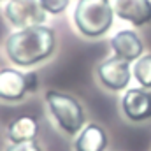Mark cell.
Here are the masks:
<instances>
[{
	"instance_id": "2e32d148",
	"label": "cell",
	"mask_w": 151,
	"mask_h": 151,
	"mask_svg": "<svg viewBox=\"0 0 151 151\" xmlns=\"http://www.w3.org/2000/svg\"><path fill=\"white\" fill-rule=\"evenodd\" d=\"M0 2H2V0H0Z\"/></svg>"
},
{
	"instance_id": "52a82bcc",
	"label": "cell",
	"mask_w": 151,
	"mask_h": 151,
	"mask_svg": "<svg viewBox=\"0 0 151 151\" xmlns=\"http://www.w3.org/2000/svg\"><path fill=\"white\" fill-rule=\"evenodd\" d=\"M27 72L12 67L0 69V100L2 102H19L28 95Z\"/></svg>"
},
{
	"instance_id": "3957f363",
	"label": "cell",
	"mask_w": 151,
	"mask_h": 151,
	"mask_svg": "<svg viewBox=\"0 0 151 151\" xmlns=\"http://www.w3.org/2000/svg\"><path fill=\"white\" fill-rule=\"evenodd\" d=\"M111 0H79L74 9V25L81 35L97 39L106 35L114 21Z\"/></svg>"
},
{
	"instance_id": "8fae6325",
	"label": "cell",
	"mask_w": 151,
	"mask_h": 151,
	"mask_svg": "<svg viewBox=\"0 0 151 151\" xmlns=\"http://www.w3.org/2000/svg\"><path fill=\"white\" fill-rule=\"evenodd\" d=\"M7 141L11 144L18 142H28V141H37L39 135V121L35 116H18L16 119L9 121L7 130H5Z\"/></svg>"
},
{
	"instance_id": "5b68a950",
	"label": "cell",
	"mask_w": 151,
	"mask_h": 151,
	"mask_svg": "<svg viewBox=\"0 0 151 151\" xmlns=\"http://www.w3.org/2000/svg\"><path fill=\"white\" fill-rule=\"evenodd\" d=\"M97 79L104 88H107L111 91L125 90L132 79L130 62L121 60L114 55L111 58H106L104 62H100L97 65Z\"/></svg>"
},
{
	"instance_id": "8992f818",
	"label": "cell",
	"mask_w": 151,
	"mask_h": 151,
	"mask_svg": "<svg viewBox=\"0 0 151 151\" xmlns=\"http://www.w3.org/2000/svg\"><path fill=\"white\" fill-rule=\"evenodd\" d=\"M121 111L127 119L142 123L151 118V91L146 88H130L121 99Z\"/></svg>"
},
{
	"instance_id": "277c9868",
	"label": "cell",
	"mask_w": 151,
	"mask_h": 151,
	"mask_svg": "<svg viewBox=\"0 0 151 151\" xmlns=\"http://www.w3.org/2000/svg\"><path fill=\"white\" fill-rule=\"evenodd\" d=\"M4 12L9 25L16 30L44 25L46 21V11L39 0H7Z\"/></svg>"
},
{
	"instance_id": "4fadbf2b",
	"label": "cell",
	"mask_w": 151,
	"mask_h": 151,
	"mask_svg": "<svg viewBox=\"0 0 151 151\" xmlns=\"http://www.w3.org/2000/svg\"><path fill=\"white\" fill-rule=\"evenodd\" d=\"M42 9L46 11V14H62L67 7L70 0H39Z\"/></svg>"
},
{
	"instance_id": "6da1fadb",
	"label": "cell",
	"mask_w": 151,
	"mask_h": 151,
	"mask_svg": "<svg viewBox=\"0 0 151 151\" xmlns=\"http://www.w3.org/2000/svg\"><path fill=\"white\" fill-rule=\"evenodd\" d=\"M56 51V34L51 27L37 25L12 32L5 40V55L16 67H34Z\"/></svg>"
},
{
	"instance_id": "5bb4252c",
	"label": "cell",
	"mask_w": 151,
	"mask_h": 151,
	"mask_svg": "<svg viewBox=\"0 0 151 151\" xmlns=\"http://www.w3.org/2000/svg\"><path fill=\"white\" fill-rule=\"evenodd\" d=\"M4 151H44L42 146L39 144V141H28V142H18V144H11Z\"/></svg>"
},
{
	"instance_id": "30bf717a",
	"label": "cell",
	"mask_w": 151,
	"mask_h": 151,
	"mask_svg": "<svg viewBox=\"0 0 151 151\" xmlns=\"http://www.w3.org/2000/svg\"><path fill=\"white\" fill-rule=\"evenodd\" d=\"M109 144L107 132L99 123H86L74 139V151H106Z\"/></svg>"
},
{
	"instance_id": "7a4b0ae2",
	"label": "cell",
	"mask_w": 151,
	"mask_h": 151,
	"mask_svg": "<svg viewBox=\"0 0 151 151\" xmlns=\"http://www.w3.org/2000/svg\"><path fill=\"white\" fill-rule=\"evenodd\" d=\"M44 102L51 114V119L65 135L76 137L86 125L84 107L74 95L58 90H49L44 95Z\"/></svg>"
},
{
	"instance_id": "ba28073f",
	"label": "cell",
	"mask_w": 151,
	"mask_h": 151,
	"mask_svg": "<svg viewBox=\"0 0 151 151\" xmlns=\"http://www.w3.org/2000/svg\"><path fill=\"white\" fill-rule=\"evenodd\" d=\"M114 14L134 27L151 23V0H113Z\"/></svg>"
},
{
	"instance_id": "9a60e30c",
	"label": "cell",
	"mask_w": 151,
	"mask_h": 151,
	"mask_svg": "<svg viewBox=\"0 0 151 151\" xmlns=\"http://www.w3.org/2000/svg\"><path fill=\"white\" fill-rule=\"evenodd\" d=\"M27 81H28V91L30 93H35L39 90V77H37V72H27Z\"/></svg>"
},
{
	"instance_id": "9c48e42d",
	"label": "cell",
	"mask_w": 151,
	"mask_h": 151,
	"mask_svg": "<svg viewBox=\"0 0 151 151\" xmlns=\"http://www.w3.org/2000/svg\"><path fill=\"white\" fill-rule=\"evenodd\" d=\"M111 47L114 56L127 62H135L144 53V44L134 30H119L114 34L111 39Z\"/></svg>"
},
{
	"instance_id": "7c38bea8",
	"label": "cell",
	"mask_w": 151,
	"mask_h": 151,
	"mask_svg": "<svg viewBox=\"0 0 151 151\" xmlns=\"http://www.w3.org/2000/svg\"><path fill=\"white\" fill-rule=\"evenodd\" d=\"M132 76L141 84V88L151 90V55H142L139 60H135L132 67Z\"/></svg>"
}]
</instances>
